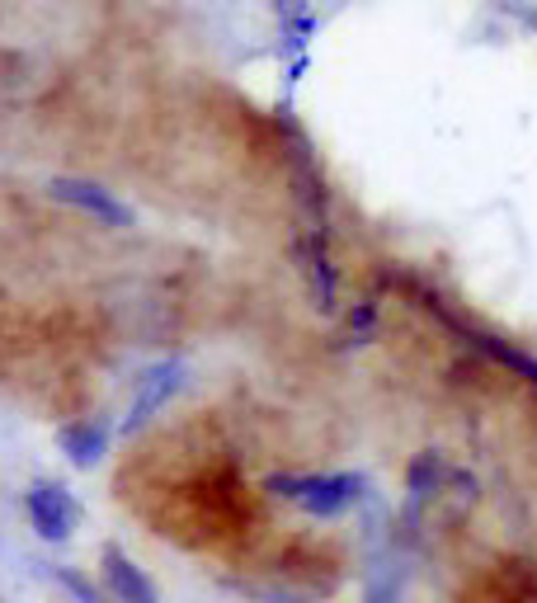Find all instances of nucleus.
<instances>
[{
    "instance_id": "f257e3e1",
    "label": "nucleus",
    "mask_w": 537,
    "mask_h": 603,
    "mask_svg": "<svg viewBox=\"0 0 537 603\" xmlns=\"http://www.w3.org/2000/svg\"><path fill=\"white\" fill-rule=\"evenodd\" d=\"M264 491L292 500V505L302 509V514H311V519H335V514H345L353 500L363 495V477H359V471H321V477H268Z\"/></svg>"
},
{
    "instance_id": "f03ea898",
    "label": "nucleus",
    "mask_w": 537,
    "mask_h": 603,
    "mask_svg": "<svg viewBox=\"0 0 537 603\" xmlns=\"http://www.w3.org/2000/svg\"><path fill=\"white\" fill-rule=\"evenodd\" d=\"M24 514L34 524V533L42 542H66L71 528L80 524V505L66 485H52V481H34L24 491Z\"/></svg>"
},
{
    "instance_id": "7ed1b4c3",
    "label": "nucleus",
    "mask_w": 537,
    "mask_h": 603,
    "mask_svg": "<svg viewBox=\"0 0 537 603\" xmlns=\"http://www.w3.org/2000/svg\"><path fill=\"white\" fill-rule=\"evenodd\" d=\"M48 194L57 198V204L76 208V212H85V218H95V222H104V226H133V208H127L123 198H113L109 189H99L95 180L57 175V180L48 184Z\"/></svg>"
},
{
    "instance_id": "20e7f679",
    "label": "nucleus",
    "mask_w": 537,
    "mask_h": 603,
    "mask_svg": "<svg viewBox=\"0 0 537 603\" xmlns=\"http://www.w3.org/2000/svg\"><path fill=\"white\" fill-rule=\"evenodd\" d=\"M99 576H104V590H109L113 603H161L151 576L123 547H113V542L99 552Z\"/></svg>"
},
{
    "instance_id": "39448f33",
    "label": "nucleus",
    "mask_w": 537,
    "mask_h": 603,
    "mask_svg": "<svg viewBox=\"0 0 537 603\" xmlns=\"http://www.w3.org/2000/svg\"><path fill=\"white\" fill-rule=\"evenodd\" d=\"M179 364H155L147 378L137 382V401H133V415H127V429H137V424H147L155 410L165 406L170 396H175V386H179Z\"/></svg>"
},
{
    "instance_id": "423d86ee",
    "label": "nucleus",
    "mask_w": 537,
    "mask_h": 603,
    "mask_svg": "<svg viewBox=\"0 0 537 603\" xmlns=\"http://www.w3.org/2000/svg\"><path fill=\"white\" fill-rule=\"evenodd\" d=\"M57 443H62V453L71 457V467L90 471V467H99V457H104L109 434H104V424H95V420H71L57 429Z\"/></svg>"
},
{
    "instance_id": "0eeeda50",
    "label": "nucleus",
    "mask_w": 537,
    "mask_h": 603,
    "mask_svg": "<svg viewBox=\"0 0 537 603\" xmlns=\"http://www.w3.org/2000/svg\"><path fill=\"white\" fill-rule=\"evenodd\" d=\"M302 260H307V274H311L316 307L330 311L335 307V293H339V279H335V269H330V255H325V232H311V241L302 246Z\"/></svg>"
},
{
    "instance_id": "6e6552de",
    "label": "nucleus",
    "mask_w": 537,
    "mask_h": 603,
    "mask_svg": "<svg viewBox=\"0 0 537 603\" xmlns=\"http://www.w3.org/2000/svg\"><path fill=\"white\" fill-rule=\"evenodd\" d=\"M438 477H444V457H438L434 448H424V453L410 457V467H405V485H410L415 495H429L434 485H438Z\"/></svg>"
},
{
    "instance_id": "1a4fd4ad",
    "label": "nucleus",
    "mask_w": 537,
    "mask_h": 603,
    "mask_svg": "<svg viewBox=\"0 0 537 603\" xmlns=\"http://www.w3.org/2000/svg\"><path fill=\"white\" fill-rule=\"evenodd\" d=\"M57 580H62L66 590L76 594V603H109V599H104V590H95V584L85 580L80 570H57Z\"/></svg>"
},
{
    "instance_id": "9d476101",
    "label": "nucleus",
    "mask_w": 537,
    "mask_h": 603,
    "mask_svg": "<svg viewBox=\"0 0 537 603\" xmlns=\"http://www.w3.org/2000/svg\"><path fill=\"white\" fill-rule=\"evenodd\" d=\"M373 321H377V307H373V302H363V307L349 311V325L359 330V335H367V330H373Z\"/></svg>"
}]
</instances>
